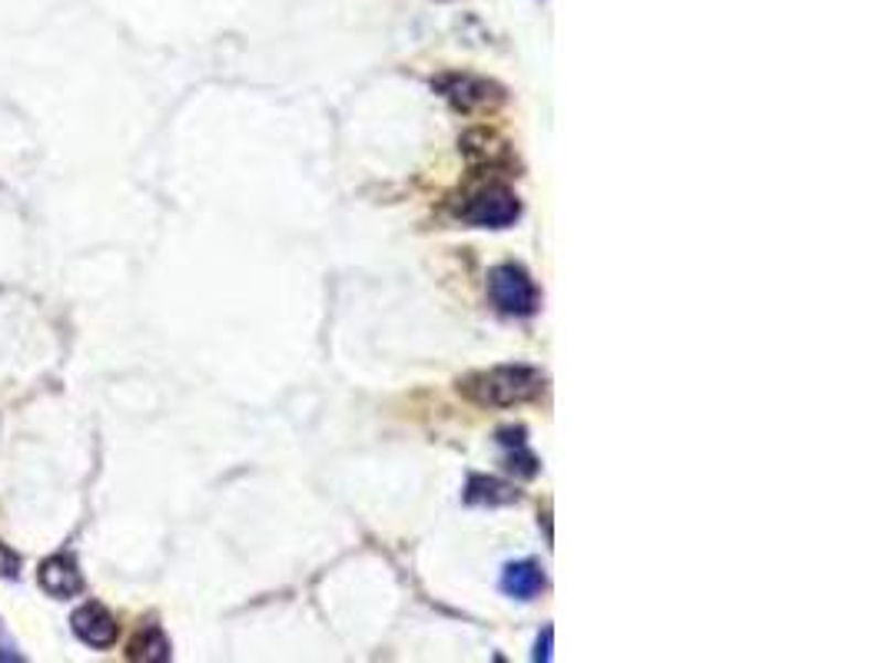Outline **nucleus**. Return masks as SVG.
I'll return each instance as SVG.
<instances>
[{
	"label": "nucleus",
	"instance_id": "nucleus-4",
	"mask_svg": "<svg viewBox=\"0 0 886 663\" xmlns=\"http://www.w3.org/2000/svg\"><path fill=\"white\" fill-rule=\"evenodd\" d=\"M38 580L54 597H77L84 590V574H81V567H77V560L71 554L47 557L41 564V570H38Z\"/></svg>",
	"mask_w": 886,
	"mask_h": 663
},
{
	"label": "nucleus",
	"instance_id": "nucleus-1",
	"mask_svg": "<svg viewBox=\"0 0 886 663\" xmlns=\"http://www.w3.org/2000/svg\"><path fill=\"white\" fill-rule=\"evenodd\" d=\"M462 392L479 405L512 408V405H525L538 398L545 392V375L525 365H505V368H492V372L466 378Z\"/></svg>",
	"mask_w": 886,
	"mask_h": 663
},
{
	"label": "nucleus",
	"instance_id": "nucleus-6",
	"mask_svg": "<svg viewBox=\"0 0 886 663\" xmlns=\"http://www.w3.org/2000/svg\"><path fill=\"white\" fill-rule=\"evenodd\" d=\"M502 590L519 597V600H532L545 590V570L535 564V560H519V564H509L505 567V577H502Z\"/></svg>",
	"mask_w": 886,
	"mask_h": 663
},
{
	"label": "nucleus",
	"instance_id": "nucleus-5",
	"mask_svg": "<svg viewBox=\"0 0 886 663\" xmlns=\"http://www.w3.org/2000/svg\"><path fill=\"white\" fill-rule=\"evenodd\" d=\"M74 633L94 646V650H104L117 640V620L107 607L100 603H84L77 613H74Z\"/></svg>",
	"mask_w": 886,
	"mask_h": 663
},
{
	"label": "nucleus",
	"instance_id": "nucleus-8",
	"mask_svg": "<svg viewBox=\"0 0 886 663\" xmlns=\"http://www.w3.org/2000/svg\"><path fill=\"white\" fill-rule=\"evenodd\" d=\"M130 660H167L170 656V643L163 637V630L157 623L143 627L134 640H130Z\"/></svg>",
	"mask_w": 886,
	"mask_h": 663
},
{
	"label": "nucleus",
	"instance_id": "nucleus-2",
	"mask_svg": "<svg viewBox=\"0 0 886 663\" xmlns=\"http://www.w3.org/2000/svg\"><path fill=\"white\" fill-rule=\"evenodd\" d=\"M489 292H492V302L505 312V316H532L538 309V292H535V282L532 276L515 266V263H505L499 266L492 276H489Z\"/></svg>",
	"mask_w": 886,
	"mask_h": 663
},
{
	"label": "nucleus",
	"instance_id": "nucleus-11",
	"mask_svg": "<svg viewBox=\"0 0 886 663\" xmlns=\"http://www.w3.org/2000/svg\"><path fill=\"white\" fill-rule=\"evenodd\" d=\"M548 646H552V627L545 630V640H538V650H535V660H548V656H552V650H548Z\"/></svg>",
	"mask_w": 886,
	"mask_h": 663
},
{
	"label": "nucleus",
	"instance_id": "nucleus-7",
	"mask_svg": "<svg viewBox=\"0 0 886 663\" xmlns=\"http://www.w3.org/2000/svg\"><path fill=\"white\" fill-rule=\"evenodd\" d=\"M492 84L485 81H476V77H449L446 81V94L462 107V110H472V107H485L492 100Z\"/></svg>",
	"mask_w": 886,
	"mask_h": 663
},
{
	"label": "nucleus",
	"instance_id": "nucleus-10",
	"mask_svg": "<svg viewBox=\"0 0 886 663\" xmlns=\"http://www.w3.org/2000/svg\"><path fill=\"white\" fill-rule=\"evenodd\" d=\"M18 567H21V560H18V554H11L4 544H0V574H8V577H18Z\"/></svg>",
	"mask_w": 886,
	"mask_h": 663
},
{
	"label": "nucleus",
	"instance_id": "nucleus-3",
	"mask_svg": "<svg viewBox=\"0 0 886 663\" xmlns=\"http://www.w3.org/2000/svg\"><path fill=\"white\" fill-rule=\"evenodd\" d=\"M519 213H522V206H519V196L512 190L489 186L469 200V206L462 210V220L472 226H482V229H505L519 220Z\"/></svg>",
	"mask_w": 886,
	"mask_h": 663
},
{
	"label": "nucleus",
	"instance_id": "nucleus-9",
	"mask_svg": "<svg viewBox=\"0 0 886 663\" xmlns=\"http://www.w3.org/2000/svg\"><path fill=\"white\" fill-rule=\"evenodd\" d=\"M512 498L515 494L492 478H472V484H469V501H512Z\"/></svg>",
	"mask_w": 886,
	"mask_h": 663
}]
</instances>
